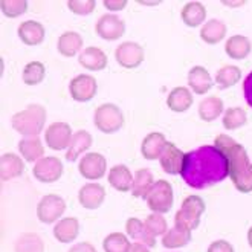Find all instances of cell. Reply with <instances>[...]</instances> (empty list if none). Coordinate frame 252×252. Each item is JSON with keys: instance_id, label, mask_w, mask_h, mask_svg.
Returning <instances> with one entry per match:
<instances>
[{"instance_id": "obj_1", "label": "cell", "mask_w": 252, "mask_h": 252, "mask_svg": "<svg viewBox=\"0 0 252 252\" xmlns=\"http://www.w3.org/2000/svg\"><path fill=\"white\" fill-rule=\"evenodd\" d=\"M181 176L194 189L214 187L229 176L228 160L216 145H202L185 155Z\"/></svg>"}, {"instance_id": "obj_2", "label": "cell", "mask_w": 252, "mask_h": 252, "mask_svg": "<svg viewBox=\"0 0 252 252\" xmlns=\"http://www.w3.org/2000/svg\"><path fill=\"white\" fill-rule=\"evenodd\" d=\"M214 145L225 155L228 160L229 179L235 189L243 194L252 192V164L248 158L246 148L225 133L216 136Z\"/></svg>"}, {"instance_id": "obj_3", "label": "cell", "mask_w": 252, "mask_h": 252, "mask_svg": "<svg viewBox=\"0 0 252 252\" xmlns=\"http://www.w3.org/2000/svg\"><path fill=\"white\" fill-rule=\"evenodd\" d=\"M46 109L40 104H31L11 118L12 128L25 138L38 136L46 124Z\"/></svg>"}, {"instance_id": "obj_4", "label": "cell", "mask_w": 252, "mask_h": 252, "mask_svg": "<svg viewBox=\"0 0 252 252\" xmlns=\"http://www.w3.org/2000/svg\"><path fill=\"white\" fill-rule=\"evenodd\" d=\"M206 210V205L199 196H188L184 199L179 211L174 216V226H179L187 231H194L199 228L200 217Z\"/></svg>"}, {"instance_id": "obj_5", "label": "cell", "mask_w": 252, "mask_h": 252, "mask_svg": "<svg viewBox=\"0 0 252 252\" xmlns=\"http://www.w3.org/2000/svg\"><path fill=\"white\" fill-rule=\"evenodd\" d=\"M94 123L96 128L106 135L120 131L124 126V113L113 102H106L96 107L94 115Z\"/></svg>"}, {"instance_id": "obj_6", "label": "cell", "mask_w": 252, "mask_h": 252, "mask_svg": "<svg viewBox=\"0 0 252 252\" xmlns=\"http://www.w3.org/2000/svg\"><path fill=\"white\" fill-rule=\"evenodd\" d=\"M147 206L156 214H167L174 203V192L173 187L167 181H158L155 182L152 191L148 192L145 199Z\"/></svg>"}, {"instance_id": "obj_7", "label": "cell", "mask_w": 252, "mask_h": 252, "mask_svg": "<svg viewBox=\"0 0 252 252\" xmlns=\"http://www.w3.org/2000/svg\"><path fill=\"white\" fill-rule=\"evenodd\" d=\"M66 211V200L58 194H46L43 196L37 205V219L41 223L51 225Z\"/></svg>"}, {"instance_id": "obj_8", "label": "cell", "mask_w": 252, "mask_h": 252, "mask_svg": "<svg viewBox=\"0 0 252 252\" xmlns=\"http://www.w3.org/2000/svg\"><path fill=\"white\" fill-rule=\"evenodd\" d=\"M64 171L63 162L55 156H44L34 165V176L35 179L43 184H54L58 179H62Z\"/></svg>"}, {"instance_id": "obj_9", "label": "cell", "mask_w": 252, "mask_h": 252, "mask_svg": "<svg viewBox=\"0 0 252 252\" xmlns=\"http://www.w3.org/2000/svg\"><path fill=\"white\" fill-rule=\"evenodd\" d=\"M98 91V83L92 75L80 73L73 77L69 83V94L73 101L77 102H87L95 98Z\"/></svg>"}, {"instance_id": "obj_10", "label": "cell", "mask_w": 252, "mask_h": 252, "mask_svg": "<svg viewBox=\"0 0 252 252\" xmlns=\"http://www.w3.org/2000/svg\"><path fill=\"white\" fill-rule=\"evenodd\" d=\"M72 128L67 123H52L46 131H44V141H46L48 147L54 152H62V150H67L70 141H72Z\"/></svg>"}, {"instance_id": "obj_11", "label": "cell", "mask_w": 252, "mask_h": 252, "mask_svg": "<svg viewBox=\"0 0 252 252\" xmlns=\"http://www.w3.org/2000/svg\"><path fill=\"white\" fill-rule=\"evenodd\" d=\"M115 58L120 66L126 69H136L142 64L145 54L144 48L135 41H124L115 51Z\"/></svg>"}, {"instance_id": "obj_12", "label": "cell", "mask_w": 252, "mask_h": 252, "mask_svg": "<svg viewBox=\"0 0 252 252\" xmlns=\"http://www.w3.org/2000/svg\"><path fill=\"white\" fill-rule=\"evenodd\" d=\"M78 171L84 179H89V181L102 179L107 171V160L104 156L96 152L86 153L78 164Z\"/></svg>"}, {"instance_id": "obj_13", "label": "cell", "mask_w": 252, "mask_h": 252, "mask_svg": "<svg viewBox=\"0 0 252 252\" xmlns=\"http://www.w3.org/2000/svg\"><path fill=\"white\" fill-rule=\"evenodd\" d=\"M95 31L98 37H101L102 40H120L126 32V23L123 19L115 16V14H104V16L98 19Z\"/></svg>"}, {"instance_id": "obj_14", "label": "cell", "mask_w": 252, "mask_h": 252, "mask_svg": "<svg viewBox=\"0 0 252 252\" xmlns=\"http://www.w3.org/2000/svg\"><path fill=\"white\" fill-rule=\"evenodd\" d=\"M160 167L165 173L168 174H181L182 168H184V162H185V153L182 150H179L173 142L165 144L164 150L160 153L159 158Z\"/></svg>"}, {"instance_id": "obj_15", "label": "cell", "mask_w": 252, "mask_h": 252, "mask_svg": "<svg viewBox=\"0 0 252 252\" xmlns=\"http://www.w3.org/2000/svg\"><path fill=\"white\" fill-rule=\"evenodd\" d=\"M106 189L96 182H91L81 187L78 191V202L86 210H98L104 203Z\"/></svg>"}, {"instance_id": "obj_16", "label": "cell", "mask_w": 252, "mask_h": 252, "mask_svg": "<svg viewBox=\"0 0 252 252\" xmlns=\"http://www.w3.org/2000/svg\"><path fill=\"white\" fill-rule=\"evenodd\" d=\"M214 81L211 78V73L203 66H194L188 72V86L194 94L205 95L211 91Z\"/></svg>"}, {"instance_id": "obj_17", "label": "cell", "mask_w": 252, "mask_h": 252, "mask_svg": "<svg viewBox=\"0 0 252 252\" xmlns=\"http://www.w3.org/2000/svg\"><path fill=\"white\" fill-rule=\"evenodd\" d=\"M126 232L131 240L142 243L148 248L156 246V237L147 229L145 223L136 217H130L126 223Z\"/></svg>"}, {"instance_id": "obj_18", "label": "cell", "mask_w": 252, "mask_h": 252, "mask_svg": "<svg viewBox=\"0 0 252 252\" xmlns=\"http://www.w3.org/2000/svg\"><path fill=\"white\" fill-rule=\"evenodd\" d=\"M17 32H19L20 40L25 44H28V46H37V44H41L44 40V35H46L44 26L35 20L22 22L19 29H17Z\"/></svg>"}, {"instance_id": "obj_19", "label": "cell", "mask_w": 252, "mask_h": 252, "mask_svg": "<svg viewBox=\"0 0 252 252\" xmlns=\"http://www.w3.org/2000/svg\"><path fill=\"white\" fill-rule=\"evenodd\" d=\"M94 144V138L87 130H77L73 133L70 145L66 150V160L75 162L83 153H86Z\"/></svg>"}, {"instance_id": "obj_20", "label": "cell", "mask_w": 252, "mask_h": 252, "mask_svg": "<svg viewBox=\"0 0 252 252\" xmlns=\"http://www.w3.org/2000/svg\"><path fill=\"white\" fill-rule=\"evenodd\" d=\"M78 63L87 70L96 72V70H104L107 67L109 60L104 51H101L99 48H95V46H89L80 54Z\"/></svg>"}, {"instance_id": "obj_21", "label": "cell", "mask_w": 252, "mask_h": 252, "mask_svg": "<svg viewBox=\"0 0 252 252\" xmlns=\"http://www.w3.org/2000/svg\"><path fill=\"white\" fill-rule=\"evenodd\" d=\"M25 171V162L20 156L14 153H5L0 159V177L3 182L20 177Z\"/></svg>"}, {"instance_id": "obj_22", "label": "cell", "mask_w": 252, "mask_h": 252, "mask_svg": "<svg viewBox=\"0 0 252 252\" xmlns=\"http://www.w3.org/2000/svg\"><path fill=\"white\" fill-rule=\"evenodd\" d=\"M80 234V221L77 217H64L54 226V237L60 243H72Z\"/></svg>"}, {"instance_id": "obj_23", "label": "cell", "mask_w": 252, "mask_h": 252, "mask_svg": "<svg viewBox=\"0 0 252 252\" xmlns=\"http://www.w3.org/2000/svg\"><path fill=\"white\" fill-rule=\"evenodd\" d=\"M165 144H167V139L162 133H159V131L148 133L141 144V153H142L144 159L158 160L160 158V153L164 150Z\"/></svg>"}, {"instance_id": "obj_24", "label": "cell", "mask_w": 252, "mask_h": 252, "mask_svg": "<svg viewBox=\"0 0 252 252\" xmlns=\"http://www.w3.org/2000/svg\"><path fill=\"white\" fill-rule=\"evenodd\" d=\"M192 101H194V98H192V94H191L189 89L179 86V87H174L173 91L168 94L167 106L171 112L184 113L192 106Z\"/></svg>"}, {"instance_id": "obj_25", "label": "cell", "mask_w": 252, "mask_h": 252, "mask_svg": "<svg viewBox=\"0 0 252 252\" xmlns=\"http://www.w3.org/2000/svg\"><path fill=\"white\" fill-rule=\"evenodd\" d=\"M133 179H135V176L131 174L128 167L120 164V165L112 167V170L109 171V179L107 181H109L110 187H113L116 191L127 192V191H131Z\"/></svg>"}, {"instance_id": "obj_26", "label": "cell", "mask_w": 252, "mask_h": 252, "mask_svg": "<svg viewBox=\"0 0 252 252\" xmlns=\"http://www.w3.org/2000/svg\"><path fill=\"white\" fill-rule=\"evenodd\" d=\"M252 44L251 40L245 35H232L226 40L225 44V52L232 60H245V58L251 54Z\"/></svg>"}, {"instance_id": "obj_27", "label": "cell", "mask_w": 252, "mask_h": 252, "mask_svg": "<svg viewBox=\"0 0 252 252\" xmlns=\"http://www.w3.org/2000/svg\"><path fill=\"white\" fill-rule=\"evenodd\" d=\"M223 99L216 96V95H211L208 98H205L200 104H199V118L205 123H213L216 121L217 118L221 116L223 113Z\"/></svg>"}, {"instance_id": "obj_28", "label": "cell", "mask_w": 252, "mask_h": 252, "mask_svg": "<svg viewBox=\"0 0 252 252\" xmlns=\"http://www.w3.org/2000/svg\"><path fill=\"white\" fill-rule=\"evenodd\" d=\"M81 48H83V37L75 31H67L58 37L57 49L66 58L75 57Z\"/></svg>"}, {"instance_id": "obj_29", "label": "cell", "mask_w": 252, "mask_h": 252, "mask_svg": "<svg viewBox=\"0 0 252 252\" xmlns=\"http://www.w3.org/2000/svg\"><path fill=\"white\" fill-rule=\"evenodd\" d=\"M19 152L26 162H38L44 158V147L38 136L23 138L19 141Z\"/></svg>"}, {"instance_id": "obj_30", "label": "cell", "mask_w": 252, "mask_h": 252, "mask_svg": "<svg viewBox=\"0 0 252 252\" xmlns=\"http://www.w3.org/2000/svg\"><path fill=\"white\" fill-rule=\"evenodd\" d=\"M225 35H226V25L219 19L208 20L200 29V38L206 44H217L225 38Z\"/></svg>"}, {"instance_id": "obj_31", "label": "cell", "mask_w": 252, "mask_h": 252, "mask_svg": "<svg viewBox=\"0 0 252 252\" xmlns=\"http://www.w3.org/2000/svg\"><path fill=\"white\" fill-rule=\"evenodd\" d=\"M155 185L153 181V173L148 168H141L135 173V179H133V187H131V194L133 197H141L147 199L148 192L152 191Z\"/></svg>"}, {"instance_id": "obj_32", "label": "cell", "mask_w": 252, "mask_h": 252, "mask_svg": "<svg viewBox=\"0 0 252 252\" xmlns=\"http://www.w3.org/2000/svg\"><path fill=\"white\" fill-rule=\"evenodd\" d=\"M181 17L188 28H197L206 19V8L200 2H188L181 11Z\"/></svg>"}, {"instance_id": "obj_33", "label": "cell", "mask_w": 252, "mask_h": 252, "mask_svg": "<svg viewBox=\"0 0 252 252\" xmlns=\"http://www.w3.org/2000/svg\"><path fill=\"white\" fill-rule=\"evenodd\" d=\"M191 242V231L174 226L167 231L165 235H162V246L167 249H179L187 246Z\"/></svg>"}, {"instance_id": "obj_34", "label": "cell", "mask_w": 252, "mask_h": 252, "mask_svg": "<svg viewBox=\"0 0 252 252\" xmlns=\"http://www.w3.org/2000/svg\"><path fill=\"white\" fill-rule=\"evenodd\" d=\"M14 252H44L43 239L35 232H25L16 240Z\"/></svg>"}, {"instance_id": "obj_35", "label": "cell", "mask_w": 252, "mask_h": 252, "mask_svg": "<svg viewBox=\"0 0 252 252\" xmlns=\"http://www.w3.org/2000/svg\"><path fill=\"white\" fill-rule=\"evenodd\" d=\"M242 80V69L234 64H226L220 67L216 73V83L221 89H229Z\"/></svg>"}, {"instance_id": "obj_36", "label": "cell", "mask_w": 252, "mask_h": 252, "mask_svg": "<svg viewBox=\"0 0 252 252\" xmlns=\"http://www.w3.org/2000/svg\"><path fill=\"white\" fill-rule=\"evenodd\" d=\"M130 248L131 242L128 240V235L123 232H112L102 242L104 252H128Z\"/></svg>"}, {"instance_id": "obj_37", "label": "cell", "mask_w": 252, "mask_h": 252, "mask_svg": "<svg viewBox=\"0 0 252 252\" xmlns=\"http://www.w3.org/2000/svg\"><path fill=\"white\" fill-rule=\"evenodd\" d=\"M44 77H46V66L41 62H31L28 63L23 69V83L28 86H37L40 84Z\"/></svg>"}, {"instance_id": "obj_38", "label": "cell", "mask_w": 252, "mask_h": 252, "mask_svg": "<svg viewBox=\"0 0 252 252\" xmlns=\"http://www.w3.org/2000/svg\"><path fill=\"white\" fill-rule=\"evenodd\" d=\"M221 123H223V127L226 130H237L248 123V115L242 107H229L223 113Z\"/></svg>"}, {"instance_id": "obj_39", "label": "cell", "mask_w": 252, "mask_h": 252, "mask_svg": "<svg viewBox=\"0 0 252 252\" xmlns=\"http://www.w3.org/2000/svg\"><path fill=\"white\" fill-rule=\"evenodd\" d=\"M0 9H2L3 16L8 19L20 17L28 11V2L26 0H2L0 2Z\"/></svg>"}, {"instance_id": "obj_40", "label": "cell", "mask_w": 252, "mask_h": 252, "mask_svg": "<svg viewBox=\"0 0 252 252\" xmlns=\"http://www.w3.org/2000/svg\"><path fill=\"white\" fill-rule=\"evenodd\" d=\"M144 223L147 226V229L150 231L155 237H159V235H165L167 231H168V223H167V220L165 217L162 216V214H150V216H147V219L144 220Z\"/></svg>"}, {"instance_id": "obj_41", "label": "cell", "mask_w": 252, "mask_h": 252, "mask_svg": "<svg viewBox=\"0 0 252 252\" xmlns=\"http://www.w3.org/2000/svg\"><path fill=\"white\" fill-rule=\"evenodd\" d=\"M95 0H69L67 8L77 16H89L95 11Z\"/></svg>"}, {"instance_id": "obj_42", "label": "cell", "mask_w": 252, "mask_h": 252, "mask_svg": "<svg viewBox=\"0 0 252 252\" xmlns=\"http://www.w3.org/2000/svg\"><path fill=\"white\" fill-rule=\"evenodd\" d=\"M206 252H235L234 246L226 242V240H216L208 246V251Z\"/></svg>"}, {"instance_id": "obj_43", "label": "cell", "mask_w": 252, "mask_h": 252, "mask_svg": "<svg viewBox=\"0 0 252 252\" xmlns=\"http://www.w3.org/2000/svg\"><path fill=\"white\" fill-rule=\"evenodd\" d=\"M243 94H245V101L252 109V72L248 73V77L243 81Z\"/></svg>"}, {"instance_id": "obj_44", "label": "cell", "mask_w": 252, "mask_h": 252, "mask_svg": "<svg viewBox=\"0 0 252 252\" xmlns=\"http://www.w3.org/2000/svg\"><path fill=\"white\" fill-rule=\"evenodd\" d=\"M104 6L109 9V11H123L126 6H127V0H104Z\"/></svg>"}, {"instance_id": "obj_45", "label": "cell", "mask_w": 252, "mask_h": 252, "mask_svg": "<svg viewBox=\"0 0 252 252\" xmlns=\"http://www.w3.org/2000/svg\"><path fill=\"white\" fill-rule=\"evenodd\" d=\"M67 252H98V251H96V248L92 243H89V242H80L77 245H73Z\"/></svg>"}, {"instance_id": "obj_46", "label": "cell", "mask_w": 252, "mask_h": 252, "mask_svg": "<svg viewBox=\"0 0 252 252\" xmlns=\"http://www.w3.org/2000/svg\"><path fill=\"white\" fill-rule=\"evenodd\" d=\"M128 252H150V249H148V246H145L142 243L135 242V243H131V248H130Z\"/></svg>"}, {"instance_id": "obj_47", "label": "cell", "mask_w": 252, "mask_h": 252, "mask_svg": "<svg viewBox=\"0 0 252 252\" xmlns=\"http://www.w3.org/2000/svg\"><path fill=\"white\" fill-rule=\"evenodd\" d=\"M223 5H226V6H243L245 5V2H221Z\"/></svg>"}, {"instance_id": "obj_48", "label": "cell", "mask_w": 252, "mask_h": 252, "mask_svg": "<svg viewBox=\"0 0 252 252\" xmlns=\"http://www.w3.org/2000/svg\"><path fill=\"white\" fill-rule=\"evenodd\" d=\"M248 243H249V246L252 248V226H251L249 231H248Z\"/></svg>"}, {"instance_id": "obj_49", "label": "cell", "mask_w": 252, "mask_h": 252, "mask_svg": "<svg viewBox=\"0 0 252 252\" xmlns=\"http://www.w3.org/2000/svg\"><path fill=\"white\" fill-rule=\"evenodd\" d=\"M141 5H159V2H138Z\"/></svg>"}]
</instances>
